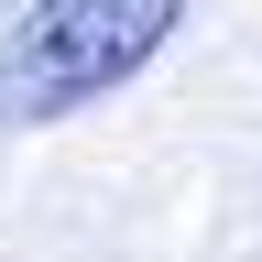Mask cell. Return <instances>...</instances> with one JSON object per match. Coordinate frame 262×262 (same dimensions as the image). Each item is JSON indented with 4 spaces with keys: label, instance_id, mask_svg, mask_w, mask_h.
<instances>
[{
    "label": "cell",
    "instance_id": "cell-1",
    "mask_svg": "<svg viewBox=\"0 0 262 262\" xmlns=\"http://www.w3.org/2000/svg\"><path fill=\"white\" fill-rule=\"evenodd\" d=\"M175 22H186V0H33L0 33V131L110 98Z\"/></svg>",
    "mask_w": 262,
    "mask_h": 262
},
{
    "label": "cell",
    "instance_id": "cell-2",
    "mask_svg": "<svg viewBox=\"0 0 262 262\" xmlns=\"http://www.w3.org/2000/svg\"><path fill=\"white\" fill-rule=\"evenodd\" d=\"M0 11H11V0H0Z\"/></svg>",
    "mask_w": 262,
    "mask_h": 262
}]
</instances>
